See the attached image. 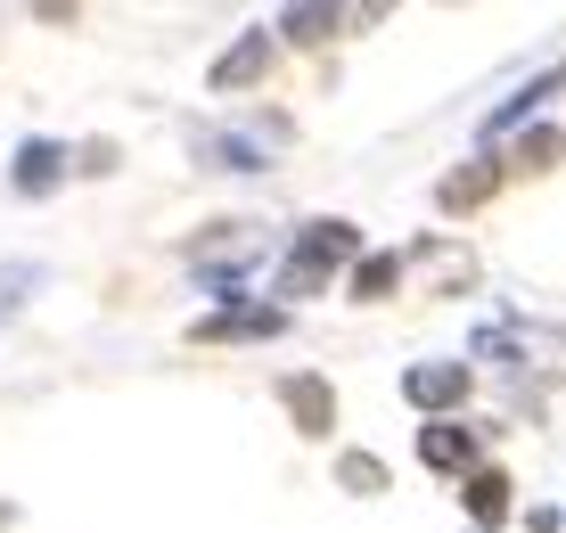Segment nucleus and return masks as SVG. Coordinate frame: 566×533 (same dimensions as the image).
<instances>
[{"mask_svg":"<svg viewBox=\"0 0 566 533\" xmlns=\"http://www.w3.org/2000/svg\"><path fill=\"white\" fill-rule=\"evenodd\" d=\"M354 222H312V230H296V254H287V271H280V295H312L328 280L337 263H354Z\"/></svg>","mask_w":566,"mask_h":533,"instance_id":"nucleus-1","label":"nucleus"},{"mask_svg":"<svg viewBox=\"0 0 566 533\" xmlns=\"http://www.w3.org/2000/svg\"><path fill=\"white\" fill-rule=\"evenodd\" d=\"M280 328H287L280 304H230V312H213V321H198V337L222 345V337H280Z\"/></svg>","mask_w":566,"mask_h":533,"instance_id":"nucleus-2","label":"nucleus"},{"mask_svg":"<svg viewBox=\"0 0 566 533\" xmlns=\"http://www.w3.org/2000/svg\"><path fill=\"white\" fill-rule=\"evenodd\" d=\"M402 394H411L419 410H452L468 394V362H419L411 378H402Z\"/></svg>","mask_w":566,"mask_h":533,"instance_id":"nucleus-3","label":"nucleus"},{"mask_svg":"<svg viewBox=\"0 0 566 533\" xmlns=\"http://www.w3.org/2000/svg\"><path fill=\"white\" fill-rule=\"evenodd\" d=\"M57 173H66V148H57V140H25V148H17V189H25V197H42Z\"/></svg>","mask_w":566,"mask_h":533,"instance_id":"nucleus-4","label":"nucleus"},{"mask_svg":"<svg viewBox=\"0 0 566 533\" xmlns=\"http://www.w3.org/2000/svg\"><path fill=\"white\" fill-rule=\"evenodd\" d=\"M263 66H271V42H263V33H247V42L230 50L222 66H213V91H247V83H255Z\"/></svg>","mask_w":566,"mask_h":533,"instance_id":"nucleus-5","label":"nucleus"},{"mask_svg":"<svg viewBox=\"0 0 566 533\" xmlns=\"http://www.w3.org/2000/svg\"><path fill=\"white\" fill-rule=\"evenodd\" d=\"M468 518H476V525L510 518V477H501V468H476V477H468Z\"/></svg>","mask_w":566,"mask_h":533,"instance_id":"nucleus-6","label":"nucleus"},{"mask_svg":"<svg viewBox=\"0 0 566 533\" xmlns=\"http://www.w3.org/2000/svg\"><path fill=\"white\" fill-rule=\"evenodd\" d=\"M280 394H287V410L304 419V436H328V410H337V403H328V386H321V378H287Z\"/></svg>","mask_w":566,"mask_h":533,"instance_id":"nucleus-7","label":"nucleus"},{"mask_svg":"<svg viewBox=\"0 0 566 533\" xmlns=\"http://www.w3.org/2000/svg\"><path fill=\"white\" fill-rule=\"evenodd\" d=\"M468 451H476L468 427H427V436H419V460L427 468H468Z\"/></svg>","mask_w":566,"mask_h":533,"instance_id":"nucleus-8","label":"nucleus"},{"mask_svg":"<svg viewBox=\"0 0 566 533\" xmlns=\"http://www.w3.org/2000/svg\"><path fill=\"white\" fill-rule=\"evenodd\" d=\"M493 181H501V173H493V156H476L468 173H452V181H443V206H476V197L493 189Z\"/></svg>","mask_w":566,"mask_h":533,"instance_id":"nucleus-9","label":"nucleus"},{"mask_svg":"<svg viewBox=\"0 0 566 533\" xmlns=\"http://www.w3.org/2000/svg\"><path fill=\"white\" fill-rule=\"evenodd\" d=\"M395 280H402V263H395V254H361V263H354V295H386Z\"/></svg>","mask_w":566,"mask_h":533,"instance_id":"nucleus-10","label":"nucleus"},{"mask_svg":"<svg viewBox=\"0 0 566 533\" xmlns=\"http://www.w3.org/2000/svg\"><path fill=\"white\" fill-rule=\"evenodd\" d=\"M337 477H345V492H386V468L369 460V451H345V460H337Z\"/></svg>","mask_w":566,"mask_h":533,"instance_id":"nucleus-11","label":"nucleus"},{"mask_svg":"<svg viewBox=\"0 0 566 533\" xmlns=\"http://www.w3.org/2000/svg\"><path fill=\"white\" fill-rule=\"evenodd\" d=\"M558 156H566V132H551V124L517 140V165H558Z\"/></svg>","mask_w":566,"mask_h":533,"instance_id":"nucleus-12","label":"nucleus"},{"mask_svg":"<svg viewBox=\"0 0 566 533\" xmlns=\"http://www.w3.org/2000/svg\"><path fill=\"white\" fill-rule=\"evenodd\" d=\"M206 156H213V165H230V173H255V165H263L255 140H206Z\"/></svg>","mask_w":566,"mask_h":533,"instance_id":"nucleus-13","label":"nucleus"},{"mask_svg":"<svg viewBox=\"0 0 566 533\" xmlns=\"http://www.w3.org/2000/svg\"><path fill=\"white\" fill-rule=\"evenodd\" d=\"M328 25H337L328 9H287V17H280V33H296V42H321Z\"/></svg>","mask_w":566,"mask_h":533,"instance_id":"nucleus-14","label":"nucleus"},{"mask_svg":"<svg viewBox=\"0 0 566 533\" xmlns=\"http://www.w3.org/2000/svg\"><path fill=\"white\" fill-rule=\"evenodd\" d=\"M0 525H9V509H0Z\"/></svg>","mask_w":566,"mask_h":533,"instance_id":"nucleus-15","label":"nucleus"}]
</instances>
